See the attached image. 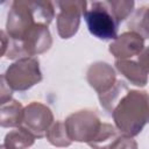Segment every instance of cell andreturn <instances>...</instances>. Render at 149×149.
Wrapping results in <instances>:
<instances>
[{
    "label": "cell",
    "mask_w": 149,
    "mask_h": 149,
    "mask_svg": "<svg viewBox=\"0 0 149 149\" xmlns=\"http://www.w3.org/2000/svg\"><path fill=\"white\" fill-rule=\"evenodd\" d=\"M146 48L144 38L141 35L134 31H126L116 36L109 45V52L116 59H132L134 56H139Z\"/></svg>",
    "instance_id": "obj_8"
},
{
    "label": "cell",
    "mask_w": 149,
    "mask_h": 149,
    "mask_svg": "<svg viewBox=\"0 0 149 149\" xmlns=\"http://www.w3.org/2000/svg\"><path fill=\"white\" fill-rule=\"evenodd\" d=\"M22 105L9 99L0 104V126L1 127H19L22 118Z\"/></svg>",
    "instance_id": "obj_11"
},
{
    "label": "cell",
    "mask_w": 149,
    "mask_h": 149,
    "mask_svg": "<svg viewBox=\"0 0 149 149\" xmlns=\"http://www.w3.org/2000/svg\"><path fill=\"white\" fill-rule=\"evenodd\" d=\"M0 149H7V148H6L3 144H0Z\"/></svg>",
    "instance_id": "obj_18"
},
{
    "label": "cell",
    "mask_w": 149,
    "mask_h": 149,
    "mask_svg": "<svg viewBox=\"0 0 149 149\" xmlns=\"http://www.w3.org/2000/svg\"><path fill=\"white\" fill-rule=\"evenodd\" d=\"M35 142V137L30 135L22 127H19L12 132H9L6 137L3 146L7 149H27L31 147Z\"/></svg>",
    "instance_id": "obj_12"
},
{
    "label": "cell",
    "mask_w": 149,
    "mask_h": 149,
    "mask_svg": "<svg viewBox=\"0 0 149 149\" xmlns=\"http://www.w3.org/2000/svg\"><path fill=\"white\" fill-rule=\"evenodd\" d=\"M101 106L113 116L115 128L127 135H137L148 121V94L129 90L127 85L116 80L102 94H99Z\"/></svg>",
    "instance_id": "obj_1"
},
{
    "label": "cell",
    "mask_w": 149,
    "mask_h": 149,
    "mask_svg": "<svg viewBox=\"0 0 149 149\" xmlns=\"http://www.w3.org/2000/svg\"><path fill=\"white\" fill-rule=\"evenodd\" d=\"M86 77L91 87H93L99 94L108 91L116 81L114 70L111 65L104 62H97L92 64L87 70Z\"/></svg>",
    "instance_id": "obj_9"
},
{
    "label": "cell",
    "mask_w": 149,
    "mask_h": 149,
    "mask_svg": "<svg viewBox=\"0 0 149 149\" xmlns=\"http://www.w3.org/2000/svg\"><path fill=\"white\" fill-rule=\"evenodd\" d=\"M100 120L92 111H79L69 115L64 122L70 141L88 143L100 128Z\"/></svg>",
    "instance_id": "obj_5"
},
{
    "label": "cell",
    "mask_w": 149,
    "mask_h": 149,
    "mask_svg": "<svg viewBox=\"0 0 149 149\" xmlns=\"http://www.w3.org/2000/svg\"><path fill=\"white\" fill-rule=\"evenodd\" d=\"M45 136H47L48 141L56 147H69L71 144V141L68 136L64 122H62V121H56L55 123H52L49 127Z\"/></svg>",
    "instance_id": "obj_13"
},
{
    "label": "cell",
    "mask_w": 149,
    "mask_h": 149,
    "mask_svg": "<svg viewBox=\"0 0 149 149\" xmlns=\"http://www.w3.org/2000/svg\"><path fill=\"white\" fill-rule=\"evenodd\" d=\"M12 93H13V90L7 84L5 76L0 74V104L12 99Z\"/></svg>",
    "instance_id": "obj_16"
},
{
    "label": "cell",
    "mask_w": 149,
    "mask_h": 149,
    "mask_svg": "<svg viewBox=\"0 0 149 149\" xmlns=\"http://www.w3.org/2000/svg\"><path fill=\"white\" fill-rule=\"evenodd\" d=\"M5 78L13 91H26L42 80L40 62L35 57H24L13 63L6 71Z\"/></svg>",
    "instance_id": "obj_4"
},
{
    "label": "cell",
    "mask_w": 149,
    "mask_h": 149,
    "mask_svg": "<svg viewBox=\"0 0 149 149\" xmlns=\"http://www.w3.org/2000/svg\"><path fill=\"white\" fill-rule=\"evenodd\" d=\"M59 8L57 15V30L62 38L72 37L80 23V16L86 6V1H58Z\"/></svg>",
    "instance_id": "obj_7"
},
{
    "label": "cell",
    "mask_w": 149,
    "mask_h": 149,
    "mask_svg": "<svg viewBox=\"0 0 149 149\" xmlns=\"http://www.w3.org/2000/svg\"><path fill=\"white\" fill-rule=\"evenodd\" d=\"M118 21L121 23L133 10L134 1H108Z\"/></svg>",
    "instance_id": "obj_15"
},
{
    "label": "cell",
    "mask_w": 149,
    "mask_h": 149,
    "mask_svg": "<svg viewBox=\"0 0 149 149\" xmlns=\"http://www.w3.org/2000/svg\"><path fill=\"white\" fill-rule=\"evenodd\" d=\"M83 16L90 33L100 40H115L120 22L108 1L86 2Z\"/></svg>",
    "instance_id": "obj_3"
},
{
    "label": "cell",
    "mask_w": 149,
    "mask_h": 149,
    "mask_svg": "<svg viewBox=\"0 0 149 149\" xmlns=\"http://www.w3.org/2000/svg\"><path fill=\"white\" fill-rule=\"evenodd\" d=\"M148 10L146 7H142L136 10L132 22H129V27L132 31L141 35L144 40L148 37Z\"/></svg>",
    "instance_id": "obj_14"
},
{
    "label": "cell",
    "mask_w": 149,
    "mask_h": 149,
    "mask_svg": "<svg viewBox=\"0 0 149 149\" xmlns=\"http://www.w3.org/2000/svg\"><path fill=\"white\" fill-rule=\"evenodd\" d=\"M52 121L54 115L48 106L41 102H31L23 108L19 127H22L35 139H40L45 136Z\"/></svg>",
    "instance_id": "obj_6"
},
{
    "label": "cell",
    "mask_w": 149,
    "mask_h": 149,
    "mask_svg": "<svg viewBox=\"0 0 149 149\" xmlns=\"http://www.w3.org/2000/svg\"><path fill=\"white\" fill-rule=\"evenodd\" d=\"M137 57H139L137 61L116 59L115 61V68L132 84H134L136 86H144L147 84V77H148L147 76L148 74L147 55L143 56L142 61L140 59V55Z\"/></svg>",
    "instance_id": "obj_10"
},
{
    "label": "cell",
    "mask_w": 149,
    "mask_h": 149,
    "mask_svg": "<svg viewBox=\"0 0 149 149\" xmlns=\"http://www.w3.org/2000/svg\"><path fill=\"white\" fill-rule=\"evenodd\" d=\"M8 48V36L5 31L0 30V57L6 54Z\"/></svg>",
    "instance_id": "obj_17"
},
{
    "label": "cell",
    "mask_w": 149,
    "mask_h": 149,
    "mask_svg": "<svg viewBox=\"0 0 149 149\" xmlns=\"http://www.w3.org/2000/svg\"><path fill=\"white\" fill-rule=\"evenodd\" d=\"M54 16L55 8L50 1H14L6 24L8 41H19L36 26H49Z\"/></svg>",
    "instance_id": "obj_2"
}]
</instances>
